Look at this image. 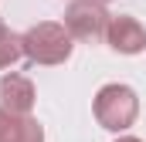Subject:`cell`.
Masks as SVG:
<instances>
[{"mask_svg":"<svg viewBox=\"0 0 146 142\" xmlns=\"http://www.w3.org/2000/svg\"><path fill=\"white\" fill-rule=\"evenodd\" d=\"M21 41H24V58H31L34 64H61V61H68V54L75 47L72 34L51 20L34 24L27 34H21Z\"/></svg>","mask_w":146,"mask_h":142,"instance_id":"cell-1","label":"cell"},{"mask_svg":"<svg viewBox=\"0 0 146 142\" xmlns=\"http://www.w3.org/2000/svg\"><path fill=\"white\" fill-rule=\"evenodd\" d=\"M139 115V102H136V91L126 88V85H106L99 88L95 95V118L102 129L109 132H122L136 122Z\"/></svg>","mask_w":146,"mask_h":142,"instance_id":"cell-2","label":"cell"},{"mask_svg":"<svg viewBox=\"0 0 146 142\" xmlns=\"http://www.w3.org/2000/svg\"><path fill=\"white\" fill-rule=\"evenodd\" d=\"M109 14H106V7L99 3V0H75L72 7L65 10V31L78 41H99V37H106L109 31Z\"/></svg>","mask_w":146,"mask_h":142,"instance_id":"cell-3","label":"cell"},{"mask_svg":"<svg viewBox=\"0 0 146 142\" xmlns=\"http://www.w3.org/2000/svg\"><path fill=\"white\" fill-rule=\"evenodd\" d=\"M106 41H109L112 51H119V54H139V51L146 47V31H143V24H139L136 17L119 14V17L109 20Z\"/></svg>","mask_w":146,"mask_h":142,"instance_id":"cell-4","label":"cell"},{"mask_svg":"<svg viewBox=\"0 0 146 142\" xmlns=\"http://www.w3.org/2000/svg\"><path fill=\"white\" fill-rule=\"evenodd\" d=\"M34 105V85L21 74H3L0 78V108L14 115H27Z\"/></svg>","mask_w":146,"mask_h":142,"instance_id":"cell-5","label":"cell"},{"mask_svg":"<svg viewBox=\"0 0 146 142\" xmlns=\"http://www.w3.org/2000/svg\"><path fill=\"white\" fill-rule=\"evenodd\" d=\"M0 142H44V129L31 115H14L0 108Z\"/></svg>","mask_w":146,"mask_h":142,"instance_id":"cell-6","label":"cell"},{"mask_svg":"<svg viewBox=\"0 0 146 142\" xmlns=\"http://www.w3.org/2000/svg\"><path fill=\"white\" fill-rule=\"evenodd\" d=\"M21 54H24V41H21V34L7 31V27L0 24V68H10Z\"/></svg>","mask_w":146,"mask_h":142,"instance_id":"cell-7","label":"cell"},{"mask_svg":"<svg viewBox=\"0 0 146 142\" xmlns=\"http://www.w3.org/2000/svg\"><path fill=\"white\" fill-rule=\"evenodd\" d=\"M115 142H139V139H133V135H126V139H115Z\"/></svg>","mask_w":146,"mask_h":142,"instance_id":"cell-8","label":"cell"}]
</instances>
